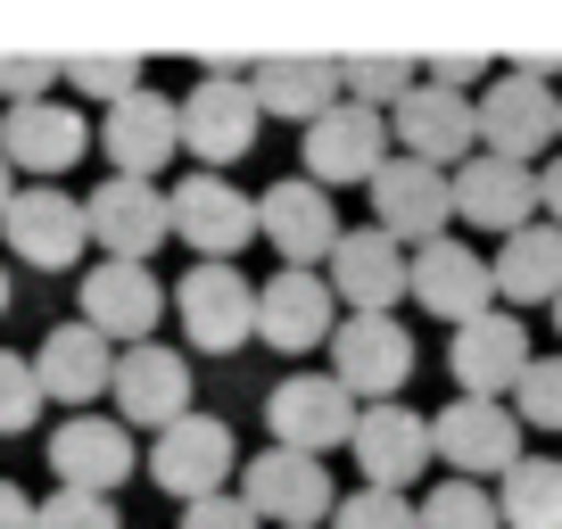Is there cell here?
Listing matches in <instances>:
<instances>
[{"instance_id":"cell-1","label":"cell","mask_w":562,"mask_h":529,"mask_svg":"<svg viewBox=\"0 0 562 529\" xmlns=\"http://www.w3.org/2000/svg\"><path fill=\"white\" fill-rule=\"evenodd\" d=\"M257 100H248L240 75H199L191 91L175 100V142L182 158H199V175H224V166H240L248 149H257Z\"/></svg>"},{"instance_id":"cell-2","label":"cell","mask_w":562,"mask_h":529,"mask_svg":"<svg viewBox=\"0 0 562 529\" xmlns=\"http://www.w3.org/2000/svg\"><path fill=\"white\" fill-rule=\"evenodd\" d=\"M240 505H248V521H273V529H323L331 521V505H339V488H331V472H323L315 455H290V447H265V455H248L240 472Z\"/></svg>"},{"instance_id":"cell-3","label":"cell","mask_w":562,"mask_h":529,"mask_svg":"<svg viewBox=\"0 0 562 529\" xmlns=\"http://www.w3.org/2000/svg\"><path fill=\"white\" fill-rule=\"evenodd\" d=\"M323 348H331V381L348 389L356 406H389L414 381V331L397 315H339Z\"/></svg>"},{"instance_id":"cell-4","label":"cell","mask_w":562,"mask_h":529,"mask_svg":"<svg viewBox=\"0 0 562 529\" xmlns=\"http://www.w3.org/2000/svg\"><path fill=\"white\" fill-rule=\"evenodd\" d=\"M166 232L199 248V264H232L248 240H257V199L232 175H182L166 191Z\"/></svg>"},{"instance_id":"cell-5","label":"cell","mask_w":562,"mask_h":529,"mask_svg":"<svg viewBox=\"0 0 562 529\" xmlns=\"http://www.w3.org/2000/svg\"><path fill=\"white\" fill-rule=\"evenodd\" d=\"M430 463H447L456 480H505L521 463V423H513L496 397H456V406L430 414Z\"/></svg>"},{"instance_id":"cell-6","label":"cell","mask_w":562,"mask_h":529,"mask_svg":"<svg viewBox=\"0 0 562 529\" xmlns=\"http://www.w3.org/2000/svg\"><path fill=\"white\" fill-rule=\"evenodd\" d=\"M389 149L430 175H456L463 158L480 149L472 133V91H439V83H414L397 108H389Z\"/></svg>"},{"instance_id":"cell-7","label":"cell","mask_w":562,"mask_h":529,"mask_svg":"<svg viewBox=\"0 0 562 529\" xmlns=\"http://www.w3.org/2000/svg\"><path fill=\"white\" fill-rule=\"evenodd\" d=\"M299 149H306V182L331 199V191L372 182L389 166V116H372V108H356V100H331L315 124H306Z\"/></svg>"},{"instance_id":"cell-8","label":"cell","mask_w":562,"mask_h":529,"mask_svg":"<svg viewBox=\"0 0 562 529\" xmlns=\"http://www.w3.org/2000/svg\"><path fill=\"white\" fill-rule=\"evenodd\" d=\"M265 430L273 439L265 447H290V455H331V447H348L356 430V397L331 381V372H290V381L265 397Z\"/></svg>"},{"instance_id":"cell-9","label":"cell","mask_w":562,"mask_h":529,"mask_svg":"<svg viewBox=\"0 0 562 529\" xmlns=\"http://www.w3.org/2000/svg\"><path fill=\"white\" fill-rule=\"evenodd\" d=\"M232 472H240V447H232V423H215V414H182V423H166L149 439V480L166 496H182V505L224 496Z\"/></svg>"},{"instance_id":"cell-10","label":"cell","mask_w":562,"mask_h":529,"mask_svg":"<svg viewBox=\"0 0 562 529\" xmlns=\"http://www.w3.org/2000/svg\"><path fill=\"white\" fill-rule=\"evenodd\" d=\"M108 397H116V423H124V430H149V439H158L166 423H182V414H191V356L158 348V339L116 348Z\"/></svg>"},{"instance_id":"cell-11","label":"cell","mask_w":562,"mask_h":529,"mask_svg":"<svg viewBox=\"0 0 562 529\" xmlns=\"http://www.w3.org/2000/svg\"><path fill=\"white\" fill-rule=\"evenodd\" d=\"M175 315H182V339L207 356H240L248 348V323H257V282L240 264H191L175 282Z\"/></svg>"},{"instance_id":"cell-12","label":"cell","mask_w":562,"mask_h":529,"mask_svg":"<svg viewBox=\"0 0 562 529\" xmlns=\"http://www.w3.org/2000/svg\"><path fill=\"white\" fill-rule=\"evenodd\" d=\"M472 133H480V158L529 166L538 149H554V83L496 75V83L472 100Z\"/></svg>"},{"instance_id":"cell-13","label":"cell","mask_w":562,"mask_h":529,"mask_svg":"<svg viewBox=\"0 0 562 529\" xmlns=\"http://www.w3.org/2000/svg\"><path fill=\"white\" fill-rule=\"evenodd\" d=\"M0 232H9V257L34 264V273H67L83 257V199H67L58 182H25L9 207H0Z\"/></svg>"},{"instance_id":"cell-14","label":"cell","mask_w":562,"mask_h":529,"mask_svg":"<svg viewBox=\"0 0 562 529\" xmlns=\"http://www.w3.org/2000/svg\"><path fill=\"white\" fill-rule=\"evenodd\" d=\"M364 191H372V232L397 240V248H430V240H447V224H456V207H447V175L397 158V149H389V166L364 182Z\"/></svg>"},{"instance_id":"cell-15","label":"cell","mask_w":562,"mask_h":529,"mask_svg":"<svg viewBox=\"0 0 562 529\" xmlns=\"http://www.w3.org/2000/svg\"><path fill=\"white\" fill-rule=\"evenodd\" d=\"M83 240L108 248V264H149L175 232H166V191L158 182H124L108 175L100 191L83 199Z\"/></svg>"},{"instance_id":"cell-16","label":"cell","mask_w":562,"mask_h":529,"mask_svg":"<svg viewBox=\"0 0 562 529\" xmlns=\"http://www.w3.org/2000/svg\"><path fill=\"white\" fill-rule=\"evenodd\" d=\"M348 455H356V472H364V488L405 496V480L430 472V414L397 406V397H389V406H356Z\"/></svg>"},{"instance_id":"cell-17","label":"cell","mask_w":562,"mask_h":529,"mask_svg":"<svg viewBox=\"0 0 562 529\" xmlns=\"http://www.w3.org/2000/svg\"><path fill=\"white\" fill-rule=\"evenodd\" d=\"M140 447L133 430L116 423V414H67V423L50 430V472L58 488H83V496H116L124 480H133Z\"/></svg>"},{"instance_id":"cell-18","label":"cell","mask_w":562,"mask_h":529,"mask_svg":"<svg viewBox=\"0 0 562 529\" xmlns=\"http://www.w3.org/2000/svg\"><path fill=\"white\" fill-rule=\"evenodd\" d=\"M447 207H456L472 232L513 240V232L538 215V166H505V158H480L472 149V158L447 175Z\"/></svg>"},{"instance_id":"cell-19","label":"cell","mask_w":562,"mask_h":529,"mask_svg":"<svg viewBox=\"0 0 562 529\" xmlns=\"http://www.w3.org/2000/svg\"><path fill=\"white\" fill-rule=\"evenodd\" d=\"M521 364H529V331H521V315L488 306V315L456 323V348H447L456 397H496V406H505L513 381H521Z\"/></svg>"},{"instance_id":"cell-20","label":"cell","mask_w":562,"mask_h":529,"mask_svg":"<svg viewBox=\"0 0 562 529\" xmlns=\"http://www.w3.org/2000/svg\"><path fill=\"white\" fill-rule=\"evenodd\" d=\"M323 264H331V273H323V290H331V306H348V315H389V306L405 299V248L381 240L372 224L339 232Z\"/></svg>"},{"instance_id":"cell-21","label":"cell","mask_w":562,"mask_h":529,"mask_svg":"<svg viewBox=\"0 0 562 529\" xmlns=\"http://www.w3.org/2000/svg\"><path fill=\"white\" fill-rule=\"evenodd\" d=\"M83 149H91V124L75 116L67 100H25V108L0 116V166H9V175L50 182V175H67Z\"/></svg>"},{"instance_id":"cell-22","label":"cell","mask_w":562,"mask_h":529,"mask_svg":"<svg viewBox=\"0 0 562 529\" xmlns=\"http://www.w3.org/2000/svg\"><path fill=\"white\" fill-rule=\"evenodd\" d=\"M158 315H166V290H158V273L149 264H91L83 273V331H100L108 348H140V339L158 331Z\"/></svg>"},{"instance_id":"cell-23","label":"cell","mask_w":562,"mask_h":529,"mask_svg":"<svg viewBox=\"0 0 562 529\" xmlns=\"http://www.w3.org/2000/svg\"><path fill=\"white\" fill-rule=\"evenodd\" d=\"M331 323H339V306H331V290H323V273H290V264H281L273 282H257V323H248V339H265L273 356H306V348L331 339Z\"/></svg>"},{"instance_id":"cell-24","label":"cell","mask_w":562,"mask_h":529,"mask_svg":"<svg viewBox=\"0 0 562 529\" xmlns=\"http://www.w3.org/2000/svg\"><path fill=\"white\" fill-rule=\"evenodd\" d=\"M405 290H414L439 323H472V315H488V306H496L488 257H472V240H456V232L405 257Z\"/></svg>"},{"instance_id":"cell-25","label":"cell","mask_w":562,"mask_h":529,"mask_svg":"<svg viewBox=\"0 0 562 529\" xmlns=\"http://www.w3.org/2000/svg\"><path fill=\"white\" fill-rule=\"evenodd\" d=\"M257 232L281 248L290 273H315V264L331 257V240H339V207L306 175H290V182H273V191L257 199Z\"/></svg>"},{"instance_id":"cell-26","label":"cell","mask_w":562,"mask_h":529,"mask_svg":"<svg viewBox=\"0 0 562 529\" xmlns=\"http://www.w3.org/2000/svg\"><path fill=\"white\" fill-rule=\"evenodd\" d=\"M100 149H108V166H116L124 182H158V166L182 158L175 100H166V91H133V100H116L100 116Z\"/></svg>"},{"instance_id":"cell-27","label":"cell","mask_w":562,"mask_h":529,"mask_svg":"<svg viewBox=\"0 0 562 529\" xmlns=\"http://www.w3.org/2000/svg\"><path fill=\"white\" fill-rule=\"evenodd\" d=\"M34 389H42V406H75L83 414L91 397H108V372H116V348H108L100 331H83V323H58L50 339H42L34 356Z\"/></svg>"},{"instance_id":"cell-28","label":"cell","mask_w":562,"mask_h":529,"mask_svg":"<svg viewBox=\"0 0 562 529\" xmlns=\"http://www.w3.org/2000/svg\"><path fill=\"white\" fill-rule=\"evenodd\" d=\"M248 100L257 116H290V124H315L323 108L339 100V67L323 50H273V58H248Z\"/></svg>"},{"instance_id":"cell-29","label":"cell","mask_w":562,"mask_h":529,"mask_svg":"<svg viewBox=\"0 0 562 529\" xmlns=\"http://www.w3.org/2000/svg\"><path fill=\"white\" fill-rule=\"evenodd\" d=\"M488 290L505 306H554V290H562V232L554 224H521L488 257Z\"/></svg>"},{"instance_id":"cell-30","label":"cell","mask_w":562,"mask_h":529,"mask_svg":"<svg viewBox=\"0 0 562 529\" xmlns=\"http://www.w3.org/2000/svg\"><path fill=\"white\" fill-rule=\"evenodd\" d=\"M496 529H562V463L521 455L496 488Z\"/></svg>"},{"instance_id":"cell-31","label":"cell","mask_w":562,"mask_h":529,"mask_svg":"<svg viewBox=\"0 0 562 529\" xmlns=\"http://www.w3.org/2000/svg\"><path fill=\"white\" fill-rule=\"evenodd\" d=\"M331 67H339V100L372 108V116H389V108L422 83V67H414L405 50H339Z\"/></svg>"},{"instance_id":"cell-32","label":"cell","mask_w":562,"mask_h":529,"mask_svg":"<svg viewBox=\"0 0 562 529\" xmlns=\"http://www.w3.org/2000/svg\"><path fill=\"white\" fill-rule=\"evenodd\" d=\"M58 83H75L83 100L116 108V100L140 91V58L133 50H75V58H58Z\"/></svg>"},{"instance_id":"cell-33","label":"cell","mask_w":562,"mask_h":529,"mask_svg":"<svg viewBox=\"0 0 562 529\" xmlns=\"http://www.w3.org/2000/svg\"><path fill=\"white\" fill-rule=\"evenodd\" d=\"M505 414L513 423H538V430H562V356H529L521 364V381H513V397H505Z\"/></svg>"},{"instance_id":"cell-34","label":"cell","mask_w":562,"mask_h":529,"mask_svg":"<svg viewBox=\"0 0 562 529\" xmlns=\"http://www.w3.org/2000/svg\"><path fill=\"white\" fill-rule=\"evenodd\" d=\"M414 529H496V496L472 488V480H439L414 505Z\"/></svg>"},{"instance_id":"cell-35","label":"cell","mask_w":562,"mask_h":529,"mask_svg":"<svg viewBox=\"0 0 562 529\" xmlns=\"http://www.w3.org/2000/svg\"><path fill=\"white\" fill-rule=\"evenodd\" d=\"M34 529H124L116 496H83V488H50L34 505Z\"/></svg>"},{"instance_id":"cell-36","label":"cell","mask_w":562,"mask_h":529,"mask_svg":"<svg viewBox=\"0 0 562 529\" xmlns=\"http://www.w3.org/2000/svg\"><path fill=\"white\" fill-rule=\"evenodd\" d=\"M34 423H42V389H34V364L0 348V439H18V430H34Z\"/></svg>"},{"instance_id":"cell-37","label":"cell","mask_w":562,"mask_h":529,"mask_svg":"<svg viewBox=\"0 0 562 529\" xmlns=\"http://www.w3.org/2000/svg\"><path fill=\"white\" fill-rule=\"evenodd\" d=\"M331 529H414V496H389V488H356L331 505Z\"/></svg>"},{"instance_id":"cell-38","label":"cell","mask_w":562,"mask_h":529,"mask_svg":"<svg viewBox=\"0 0 562 529\" xmlns=\"http://www.w3.org/2000/svg\"><path fill=\"white\" fill-rule=\"evenodd\" d=\"M58 83V58H34V50H0V100L25 108V100H50Z\"/></svg>"},{"instance_id":"cell-39","label":"cell","mask_w":562,"mask_h":529,"mask_svg":"<svg viewBox=\"0 0 562 529\" xmlns=\"http://www.w3.org/2000/svg\"><path fill=\"white\" fill-rule=\"evenodd\" d=\"M414 67L430 75L439 91H463V83H480V75H488V50H430V58H414Z\"/></svg>"},{"instance_id":"cell-40","label":"cell","mask_w":562,"mask_h":529,"mask_svg":"<svg viewBox=\"0 0 562 529\" xmlns=\"http://www.w3.org/2000/svg\"><path fill=\"white\" fill-rule=\"evenodd\" d=\"M182 529H257V521H248V505H240V496H199V505H182Z\"/></svg>"},{"instance_id":"cell-41","label":"cell","mask_w":562,"mask_h":529,"mask_svg":"<svg viewBox=\"0 0 562 529\" xmlns=\"http://www.w3.org/2000/svg\"><path fill=\"white\" fill-rule=\"evenodd\" d=\"M0 529H34V496L18 480H0Z\"/></svg>"},{"instance_id":"cell-42","label":"cell","mask_w":562,"mask_h":529,"mask_svg":"<svg viewBox=\"0 0 562 529\" xmlns=\"http://www.w3.org/2000/svg\"><path fill=\"white\" fill-rule=\"evenodd\" d=\"M505 75H529V83H554V75H562V50H521Z\"/></svg>"},{"instance_id":"cell-43","label":"cell","mask_w":562,"mask_h":529,"mask_svg":"<svg viewBox=\"0 0 562 529\" xmlns=\"http://www.w3.org/2000/svg\"><path fill=\"white\" fill-rule=\"evenodd\" d=\"M538 207L554 215V232H562V158H546V166H538Z\"/></svg>"},{"instance_id":"cell-44","label":"cell","mask_w":562,"mask_h":529,"mask_svg":"<svg viewBox=\"0 0 562 529\" xmlns=\"http://www.w3.org/2000/svg\"><path fill=\"white\" fill-rule=\"evenodd\" d=\"M9 199H18V182H9V166H0V207H9Z\"/></svg>"},{"instance_id":"cell-45","label":"cell","mask_w":562,"mask_h":529,"mask_svg":"<svg viewBox=\"0 0 562 529\" xmlns=\"http://www.w3.org/2000/svg\"><path fill=\"white\" fill-rule=\"evenodd\" d=\"M0 315H9V264H0Z\"/></svg>"},{"instance_id":"cell-46","label":"cell","mask_w":562,"mask_h":529,"mask_svg":"<svg viewBox=\"0 0 562 529\" xmlns=\"http://www.w3.org/2000/svg\"><path fill=\"white\" fill-rule=\"evenodd\" d=\"M554 142H562V91H554Z\"/></svg>"},{"instance_id":"cell-47","label":"cell","mask_w":562,"mask_h":529,"mask_svg":"<svg viewBox=\"0 0 562 529\" xmlns=\"http://www.w3.org/2000/svg\"><path fill=\"white\" fill-rule=\"evenodd\" d=\"M554 331H562V290H554Z\"/></svg>"}]
</instances>
